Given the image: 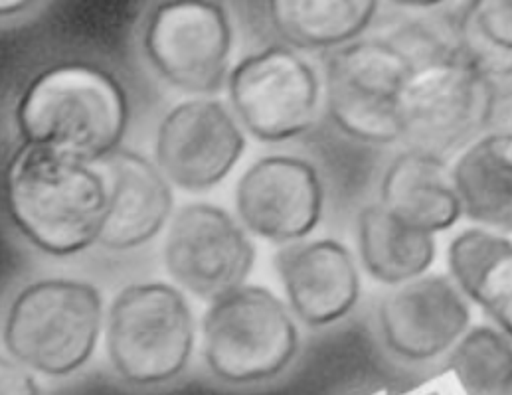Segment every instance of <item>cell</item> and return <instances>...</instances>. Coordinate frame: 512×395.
Instances as JSON below:
<instances>
[{
    "label": "cell",
    "instance_id": "obj_1",
    "mask_svg": "<svg viewBox=\"0 0 512 395\" xmlns=\"http://www.w3.org/2000/svg\"><path fill=\"white\" fill-rule=\"evenodd\" d=\"M4 202L12 224L34 247L70 257L99 241L109 192L95 164L22 143L6 166Z\"/></svg>",
    "mask_w": 512,
    "mask_h": 395
},
{
    "label": "cell",
    "instance_id": "obj_2",
    "mask_svg": "<svg viewBox=\"0 0 512 395\" xmlns=\"http://www.w3.org/2000/svg\"><path fill=\"white\" fill-rule=\"evenodd\" d=\"M129 123L127 93L115 76L87 62L38 72L16 105L22 143L89 164L121 149Z\"/></svg>",
    "mask_w": 512,
    "mask_h": 395
},
{
    "label": "cell",
    "instance_id": "obj_3",
    "mask_svg": "<svg viewBox=\"0 0 512 395\" xmlns=\"http://www.w3.org/2000/svg\"><path fill=\"white\" fill-rule=\"evenodd\" d=\"M103 328V297L95 285L66 277L40 279L12 301L4 348L32 372L64 378L86 366Z\"/></svg>",
    "mask_w": 512,
    "mask_h": 395
},
{
    "label": "cell",
    "instance_id": "obj_4",
    "mask_svg": "<svg viewBox=\"0 0 512 395\" xmlns=\"http://www.w3.org/2000/svg\"><path fill=\"white\" fill-rule=\"evenodd\" d=\"M103 338L111 368L123 382L161 386L186 370L196 346V320L180 287L133 283L109 305Z\"/></svg>",
    "mask_w": 512,
    "mask_h": 395
},
{
    "label": "cell",
    "instance_id": "obj_5",
    "mask_svg": "<svg viewBox=\"0 0 512 395\" xmlns=\"http://www.w3.org/2000/svg\"><path fill=\"white\" fill-rule=\"evenodd\" d=\"M293 316L275 293L248 283L212 301L202 318V354L208 370L234 386L277 378L299 350Z\"/></svg>",
    "mask_w": 512,
    "mask_h": 395
},
{
    "label": "cell",
    "instance_id": "obj_6",
    "mask_svg": "<svg viewBox=\"0 0 512 395\" xmlns=\"http://www.w3.org/2000/svg\"><path fill=\"white\" fill-rule=\"evenodd\" d=\"M418 64L396 42L354 40L325 64V101L344 135L374 145L402 141V95Z\"/></svg>",
    "mask_w": 512,
    "mask_h": 395
},
{
    "label": "cell",
    "instance_id": "obj_7",
    "mask_svg": "<svg viewBox=\"0 0 512 395\" xmlns=\"http://www.w3.org/2000/svg\"><path fill=\"white\" fill-rule=\"evenodd\" d=\"M495 83L459 54L416 68L402 95V141L437 157L461 153L489 131Z\"/></svg>",
    "mask_w": 512,
    "mask_h": 395
},
{
    "label": "cell",
    "instance_id": "obj_8",
    "mask_svg": "<svg viewBox=\"0 0 512 395\" xmlns=\"http://www.w3.org/2000/svg\"><path fill=\"white\" fill-rule=\"evenodd\" d=\"M232 46L230 14L216 0H161L143 28L153 70L192 95H212L226 85Z\"/></svg>",
    "mask_w": 512,
    "mask_h": 395
},
{
    "label": "cell",
    "instance_id": "obj_9",
    "mask_svg": "<svg viewBox=\"0 0 512 395\" xmlns=\"http://www.w3.org/2000/svg\"><path fill=\"white\" fill-rule=\"evenodd\" d=\"M226 87L242 127L263 143H281L307 133L323 93L313 66L287 46H269L238 62Z\"/></svg>",
    "mask_w": 512,
    "mask_h": 395
},
{
    "label": "cell",
    "instance_id": "obj_10",
    "mask_svg": "<svg viewBox=\"0 0 512 395\" xmlns=\"http://www.w3.org/2000/svg\"><path fill=\"white\" fill-rule=\"evenodd\" d=\"M163 261L182 291L212 303L248 283L256 245L224 208L194 202L172 214Z\"/></svg>",
    "mask_w": 512,
    "mask_h": 395
},
{
    "label": "cell",
    "instance_id": "obj_11",
    "mask_svg": "<svg viewBox=\"0 0 512 395\" xmlns=\"http://www.w3.org/2000/svg\"><path fill=\"white\" fill-rule=\"evenodd\" d=\"M246 133L226 103L196 95L180 101L157 129L155 162L172 186L206 192L228 178L246 153Z\"/></svg>",
    "mask_w": 512,
    "mask_h": 395
},
{
    "label": "cell",
    "instance_id": "obj_12",
    "mask_svg": "<svg viewBox=\"0 0 512 395\" xmlns=\"http://www.w3.org/2000/svg\"><path fill=\"white\" fill-rule=\"evenodd\" d=\"M325 208L317 168L305 158L271 155L256 160L238 180L236 212L246 230L287 245L311 236Z\"/></svg>",
    "mask_w": 512,
    "mask_h": 395
},
{
    "label": "cell",
    "instance_id": "obj_13",
    "mask_svg": "<svg viewBox=\"0 0 512 395\" xmlns=\"http://www.w3.org/2000/svg\"><path fill=\"white\" fill-rule=\"evenodd\" d=\"M471 301L449 275L424 273L392 287L380 301L378 324L386 348L408 362L447 354L471 326Z\"/></svg>",
    "mask_w": 512,
    "mask_h": 395
},
{
    "label": "cell",
    "instance_id": "obj_14",
    "mask_svg": "<svg viewBox=\"0 0 512 395\" xmlns=\"http://www.w3.org/2000/svg\"><path fill=\"white\" fill-rule=\"evenodd\" d=\"M275 267L287 305L309 326L339 322L360 299L356 259L337 239L287 243L279 249Z\"/></svg>",
    "mask_w": 512,
    "mask_h": 395
},
{
    "label": "cell",
    "instance_id": "obj_15",
    "mask_svg": "<svg viewBox=\"0 0 512 395\" xmlns=\"http://www.w3.org/2000/svg\"><path fill=\"white\" fill-rule=\"evenodd\" d=\"M99 164L107 180L109 204L97 243L127 251L153 241L171 222V180L157 162L135 151L119 149Z\"/></svg>",
    "mask_w": 512,
    "mask_h": 395
},
{
    "label": "cell",
    "instance_id": "obj_16",
    "mask_svg": "<svg viewBox=\"0 0 512 395\" xmlns=\"http://www.w3.org/2000/svg\"><path fill=\"white\" fill-rule=\"evenodd\" d=\"M380 204L406 226L433 236L463 218L447 158L410 147L386 168Z\"/></svg>",
    "mask_w": 512,
    "mask_h": 395
},
{
    "label": "cell",
    "instance_id": "obj_17",
    "mask_svg": "<svg viewBox=\"0 0 512 395\" xmlns=\"http://www.w3.org/2000/svg\"><path fill=\"white\" fill-rule=\"evenodd\" d=\"M463 218L512 234V135L487 131L451 166Z\"/></svg>",
    "mask_w": 512,
    "mask_h": 395
},
{
    "label": "cell",
    "instance_id": "obj_18",
    "mask_svg": "<svg viewBox=\"0 0 512 395\" xmlns=\"http://www.w3.org/2000/svg\"><path fill=\"white\" fill-rule=\"evenodd\" d=\"M358 255L374 281L396 287L431 269L437 243L433 234L406 226L378 202L358 214Z\"/></svg>",
    "mask_w": 512,
    "mask_h": 395
},
{
    "label": "cell",
    "instance_id": "obj_19",
    "mask_svg": "<svg viewBox=\"0 0 512 395\" xmlns=\"http://www.w3.org/2000/svg\"><path fill=\"white\" fill-rule=\"evenodd\" d=\"M277 34L299 50H337L372 24L378 0H267Z\"/></svg>",
    "mask_w": 512,
    "mask_h": 395
},
{
    "label": "cell",
    "instance_id": "obj_20",
    "mask_svg": "<svg viewBox=\"0 0 512 395\" xmlns=\"http://www.w3.org/2000/svg\"><path fill=\"white\" fill-rule=\"evenodd\" d=\"M447 269L461 293L491 313L512 293V239L477 224L465 228L447 245Z\"/></svg>",
    "mask_w": 512,
    "mask_h": 395
},
{
    "label": "cell",
    "instance_id": "obj_21",
    "mask_svg": "<svg viewBox=\"0 0 512 395\" xmlns=\"http://www.w3.org/2000/svg\"><path fill=\"white\" fill-rule=\"evenodd\" d=\"M447 372L465 394L511 395V336L499 326H469L447 352Z\"/></svg>",
    "mask_w": 512,
    "mask_h": 395
},
{
    "label": "cell",
    "instance_id": "obj_22",
    "mask_svg": "<svg viewBox=\"0 0 512 395\" xmlns=\"http://www.w3.org/2000/svg\"><path fill=\"white\" fill-rule=\"evenodd\" d=\"M455 44L459 56L487 78H512V0H469Z\"/></svg>",
    "mask_w": 512,
    "mask_h": 395
},
{
    "label": "cell",
    "instance_id": "obj_23",
    "mask_svg": "<svg viewBox=\"0 0 512 395\" xmlns=\"http://www.w3.org/2000/svg\"><path fill=\"white\" fill-rule=\"evenodd\" d=\"M32 372L24 364L16 362L14 358L4 360L2 364V392L8 395H30L38 392V386L34 384Z\"/></svg>",
    "mask_w": 512,
    "mask_h": 395
},
{
    "label": "cell",
    "instance_id": "obj_24",
    "mask_svg": "<svg viewBox=\"0 0 512 395\" xmlns=\"http://www.w3.org/2000/svg\"><path fill=\"white\" fill-rule=\"evenodd\" d=\"M489 131H501L512 135V89L503 95L497 93L489 121Z\"/></svg>",
    "mask_w": 512,
    "mask_h": 395
},
{
    "label": "cell",
    "instance_id": "obj_25",
    "mask_svg": "<svg viewBox=\"0 0 512 395\" xmlns=\"http://www.w3.org/2000/svg\"><path fill=\"white\" fill-rule=\"evenodd\" d=\"M489 315L493 316L497 326L501 330H505L512 338V293L497 309H493Z\"/></svg>",
    "mask_w": 512,
    "mask_h": 395
},
{
    "label": "cell",
    "instance_id": "obj_26",
    "mask_svg": "<svg viewBox=\"0 0 512 395\" xmlns=\"http://www.w3.org/2000/svg\"><path fill=\"white\" fill-rule=\"evenodd\" d=\"M36 0H0L2 16H14L18 12L28 10Z\"/></svg>",
    "mask_w": 512,
    "mask_h": 395
},
{
    "label": "cell",
    "instance_id": "obj_27",
    "mask_svg": "<svg viewBox=\"0 0 512 395\" xmlns=\"http://www.w3.org/2000/svg\"><path fill=\"white\" fill-rule=\"evenodd\" d=\"M390 2L404 8H433L437 4H443L445 0H390Z\"/></svg>",
    "mask_w": 512,
    "mask_h": 395
}]
</instances>
